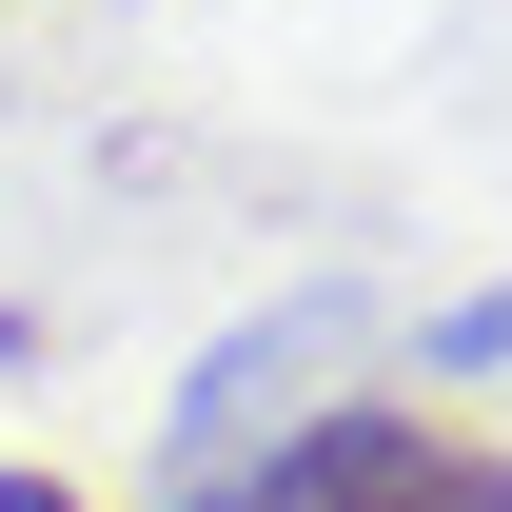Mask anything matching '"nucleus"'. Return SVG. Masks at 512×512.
Wrapping results in <instances>:
<instances>
[{"label":"nucleus","instance_id":"20e7f679","mask_svg":"<svg viewBox=\"0 0 512 512\" xmlns=\"http://www.w3.org/2000/svg\"><path fill=\"white\" fill-rule=\"evenodd\" d=\"M178 512H256V493H237V473H178Z\"/></svg>","mask_w":512,"mask_h":512},{"label":"nucleus","instance_id":"7ed1b4c3","mask_svg":"<svg viewBox=\"0 0 512 512\" xmlns=\"http://www.w3.org/2000/svg\"><path fill=\"white\" fill-rule=\"evenodd\" d=\"M0 512H99V493H79V473H0Z\"/></svg>","mask_w":512,"mask_h":512},{"label":"nucleus","instance_id":"f03ea898","mask_svg":"<svg viewBox=\"0 0 512 512\" xmlns=\"http://www.w3.org/2000/svg\"><path fill=\"white\" fill-rule=\"evenodd\" d=\"M434 375H512V296H453V316H434Z\"/></svg>","mask_w":512,"mask_h":512},{"label":"nucleus","instance_id":"f257e3e1","mask_svg":"<svg viewBox=\"0 0 512 512\" xmlns=\"http://www.w3.org/2000/svg\"><path fill=\"white\" fill-rule=\"evenodd\" d=\"M256 512H512V453L453 434V414H394V394H335L276 434Z\"/></svg>","mask_w":512,"mask_h":512}]
</instances>
